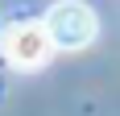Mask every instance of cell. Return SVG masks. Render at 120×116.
<instances>
[{
    "mask_svg": "<svg viewBox=\"0 0 120 116\" xmlns=\"http://www.w3.org/2000/svg\"><path fill=\"white\" fill-rule=\"evenodd\" d=\"M41 25H46L50 46L58 54H79V50H87L99 37V17L83 0H54L50 12L41 17Z\"/></svg>",
    "mask_w": 120,
    "mask_h": 116,
    "instance_id": "cell-1",
    "label": "cell"
},
{
    "mask_svg": "<svg viewBox=\"0 0 120 116\" xmlns=\"http://www.w3.org/2000/svg\"><path fill=\"white\" fill-rule=\"evenodd\" d=\"M0 54L8 62L12 70H21V75H33L50 62L54 46H50V33L41 21H12L0 29Z\"/></svg>",
    "mask_w": 120,
    "mask_h": 116,
    "instance_id": "cell-2",
    "label": "cell"
}]
</instances>
